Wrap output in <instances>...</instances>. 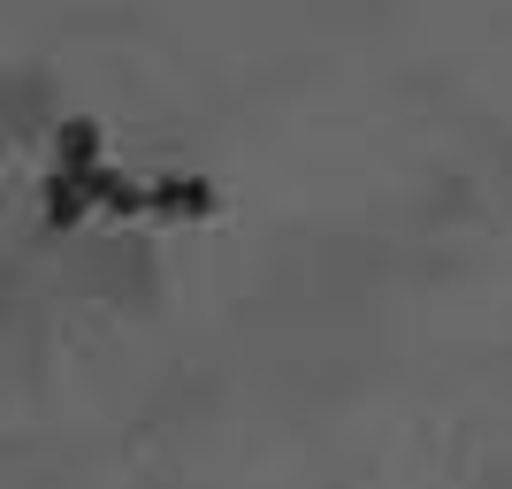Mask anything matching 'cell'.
I'll list each match as a JSON object with an SVG mask.
<instances>
[{
  "mask_svg": "<svg viewBox=\"0 0 512 489\" xmlns=\"http://www.w3.org/2000/svg\"><path fill=\"white\" fill-rule=\"evenodd\" d=\"M146 222H207L214 207H222V192H214L207 176H161V184H146Z\"/></svg>",
  "mask_w": 512,
  "mask_h": 489,
  "instance_id": "6da1fadb",
  "label": "cell"
},
{
  "mask_svg": "<svg viewBox=\"0 0 512 489\" xmlns=\"http://www.w3.org/2000/svg\"><path fill=\"white\" fill-rule=\"evenodd\" d=\"M85 214H92V176L54 169V176H46V230H77Z\"/></svg>",
  "mask_w": 512,
  "mask_h": 489,
  "instance_id": "7a4b0ae2",
  "label": "cell"
},
{
  "mask_svg": "<svg viewBox=\"0 0 512 489\" xmlns=\"http://www.w3.org/2000/svg\"><path fill=\"white\" fill-rule=\"evenodd\" d=\"M54 169H69V176L100 169V123H92V115H69V123H62V138H54Z\"/></svg>",
  "mask_w": 512,
  "mask_h": 489,
  "instance_id": "3957f363",
  "label": "cell"
}]
</instances>
